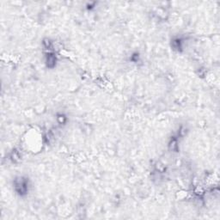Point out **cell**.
Returning <instances> with one entry per match:
<instances>
[{"label":"cell","instance_id":"1","mask_svg":"<svg viewBox=\"0 0 220 220\" xmlns=\"http://www.w3.org/2000/svg\"><path fill=\"white\" fill-rule=\"evenodd\" d=\"M14 189L16 193L20 196H24L28 194L29 189V181L28 179L23 176L17 177L14 180Z\"/></svg>","mask_w":220,"mask_h":220},{"label":"cell","instance_id":"2","mask_svg":"<svg viewBox=\"0 0 220 220\" xmlns=\"http://www.w3.org/2000/svg\"><path fill=\"white\" fill-rule=\"evenodd\" d=\"M56 62H57V58L55 56V54L53 53H47L46 55V65L49 68H53L56 66Z\"/></svg>","mask_w":220,"mask_h":220},{"label":"cell","instance_id":"3","mask_svg":"<svg viewBox=\"0 0 220 220\" xmlns=\"http://www.w3.org/2000/svg\"><path fill=\"white\" fill-rule=\"evenodd\" d=\"M173 47H174V49H176L179 51V49H180L182 47V42H181V40L179 39V38H176L175 40H173Z\"/></svg>","mask_w":220,"mask_h":220},{"label":"cell","instance_id":"4","mask_svg":"<svg viewBox=\"0 0 220 220\" xmlns=\"http://www.w3.org/2000/svg\"><path fill=\"white\" fill-rule=\"evenodd\" d=\"M57 119H58V122L60 124V125H62V124L66 123V120H67V119H66V116H65L64 115H62V114H60V115H58Z\"/></svg>","mask_w":220,"mask_h":220}]
</instances>
